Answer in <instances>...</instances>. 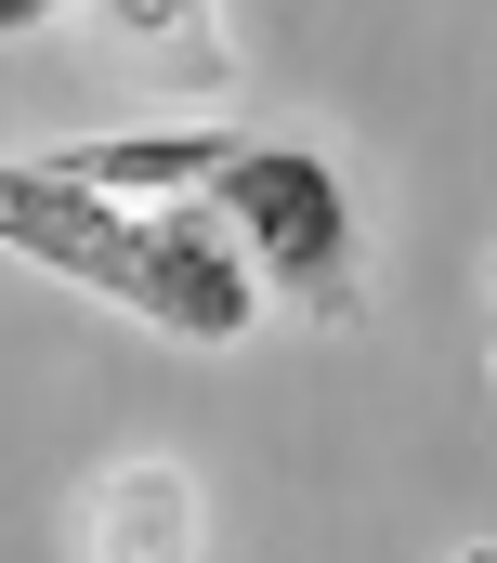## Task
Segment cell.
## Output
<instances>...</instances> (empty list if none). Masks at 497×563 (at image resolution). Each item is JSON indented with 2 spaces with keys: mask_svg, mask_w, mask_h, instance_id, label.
I'll return each instance as SVG.
<instances>
[{
  "mask_svg": "<svg viewBox=\"0 0 497 563\" xmlns=\"http://www.w3.org/2000/svg\"><path fill=\"white\" fill-rule=\"evenodd\" d=\"M445 563H497V538H472V551H445Z\"/></svg>",
  "mask_w": 497,
  "mask_h": 563,
  "instance_id": "52a82bcc",
  "label": "cell"
},
{
  "mask_svg": "<svg viewBox=\"0 0 497 563\" xmlns=\"http://www.w3.org/2000/svg\"><path fill=\"white\" fill-rule=\"evenodd\" d=\"M0 250L92 288V301H119V314H144V328H170V341H197V354L248 341V314H262V276L236 263V236L197 197L184 210H119V197L53 184L40 157H0Z\"/></svg>",
  "mask_w": 497,
  "mask_h": 563,
  "instance_id": "6da1fadb",
  "label": "cell"
},
{
  "mask_svg": "<svg viewBox=\"0 0 497 563\" xmlns=\"http://www.w3.org/2000/svg\"><path fill=\"white\" fill-rule=\"evenodd\" d=\"M106 26L144 53L157 92H184V106H223V92H236V26H223V13H144V0H106Z\"/></svg>",
  "mask_w": 497,
  "mask_h": 563,
  "instance_id": "5b68a950",
  "label": "cell"
},
{
  "mask_svg": "<svg viewBox=\"0 0 497 563\" xmlns=\"http://www.w3.org/2000/svg\"><path fill=\"white\" fill-rule=\"evenodd\" d=\"M197 210L236 236V263L275 288L301 328H354V314H367V223H354V197H341V170H328L314 144L262 132Z\"/></svg>",
  "mask_w": 497,
  "mask_h": 563,
  "instance_id": "7a4b0ae2",
  "label": "cell"
},
{
  "mask_svg": "<svg viewBox=\"0 0 497 563\" xmlns=\"http://www.w3.org/2000/svg\"><path fill=\"white\" fill-rule=\"evenodd\" d=\"M262 132L236 119H157V132H92V144H53L40 170L53 184H79V197H119V210H184V184L210 197L223 170H236Z\"/></svg>",
  "mask_w": 497,
  "mask_h": 563,
  "instance_id": "277c9868",
  "label": "cell"
},
{
  "mask_svg": "<svg viewBox=\"0 0 497 563\" xmlns=\"http://www.w3.org/2000/svg\"><path fill=\"white\" fill-rule=\"evenodd\" d=\"M26 26H40V0H0V40H26Z\"/></svg>",
  "mask_w": 497,
  "mask_h": 563,
  "instance_id": "8992f818",
  "label": "cell"
},
{
  "mask_svg": "<svg viewBox=\"0 0 497 563\" xmlns=\"http://www.w3.org/2000/svg\"><path fill=\"white\" fill-rule=\"evenodd\" d=\"M66 538H79V563H197L210 551V498H197L184 459L131 445V459H106V472L79 485Z\"/></svg>",
  "mask_w": 497,
  "mask_h": 563,
  "instance_id": "3957f363",
  "label": "cell"
}]
</instances>
